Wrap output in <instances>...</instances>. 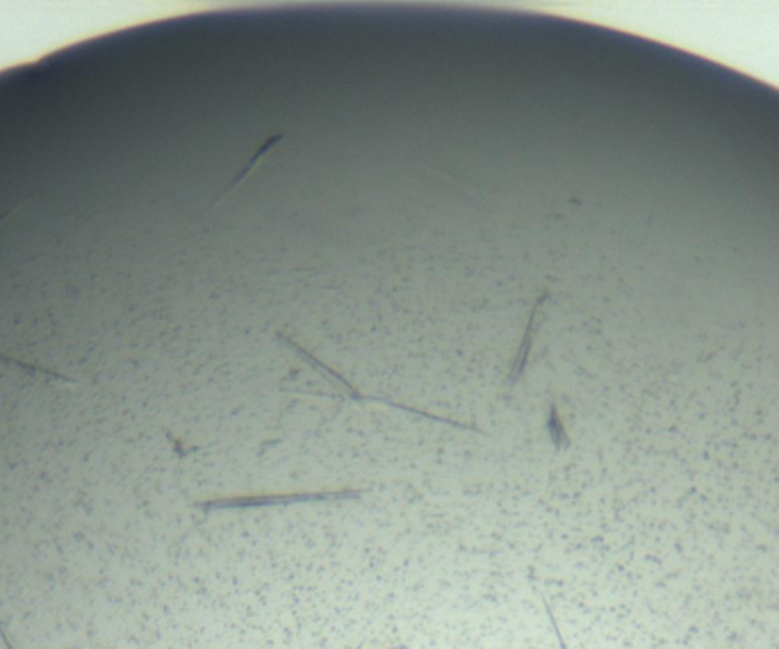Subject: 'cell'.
I'll use <instances>...</instances> for the list:
<instances>
[{
	"instance_id": "obj_1",
	"label": "cell",
	"mask_w": 779,
	"mask_h": 649,
	"mask_svg": "<svg viewBox=\"0 0 779 649\" xmlns=\"http://www.w3.org/2000/svg\"><path fill=\"white\" fill-rule=\"evenodd\" d=\"M358 490H329V492H292V495H251V497H231L199 503L203 511L217 509H254V507H276V503L295 501H329V499H356Z\"/></svg>"
},
{
	"instance_id": "obj_2",
	"label": "cell",
	"mask_w": 779,
	"mask_h": 649,
	"mask_svg": "<svg viewBox=\"0 0 779 649\" xmlns=\"http://www.w3.org/2000/svg\"><path fill=\"white\" fill-rule=\"evenodd\" d=\"M549 433H552L554 445L561 447L564 440H566V433H564L561 422H558V415H556V408H554V405H552V413H549Z\"/></svg>"
},
{
	"instance_id": "obj_3",
	"label": "cell",
	"mask_w": 779,
	"mask_h": 649,
	"mask_svg": "<svg viewBox=\"0 0 779 649\" xmlns=\"http://www.w3.org/2000/svg\"><path fill=\"white\" fill-rule=\"evenodd\" d=\"M0 638H3V645L8 647V649H14V645H12V640H10V636H8V632H5V627H3V622H0Z\"/></svg>"
},
{
	"instance_id": "obj_4",
	"label": "cell",
	"mask_w": 779,
	"mask_h": 649,
	"mask_svg": "<svg viewBox=\"0 0 779 649\" xmlns=\"http://www.w3.org/2000/svg\"><path fill=\"white\" fill-rule=\"evenodd\" d=\"M356 649H362V647H356ZM385 649H408V645H395V647H385Z\"/></svg>"
}]
</instances>
